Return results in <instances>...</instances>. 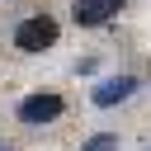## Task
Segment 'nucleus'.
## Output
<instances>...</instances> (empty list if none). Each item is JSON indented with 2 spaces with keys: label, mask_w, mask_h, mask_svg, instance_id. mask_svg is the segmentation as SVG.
Wrapping results in <instances>:
<instances>
[{
  "label": "nucleus",
  "mask_w": 151,
  "mask_h": 151,
  "mask_svg": "<svg viewBox=\"0 0 151 151\" xmlns=\"http://www.w3.org/2000/svg\"><path fill=\"white\" fill-rule=\"evenodd\" d=\"M118 9H123V0H76V9H71V14H76V24H80V28H94V24H109Z\"/></svg>",
  "instance_id": "3"
},
{
  "label": "nucleus",
  "mask_w": 151,
  "mask_h": 151,
  "mask_svg": "<svg viewBox=\"0 0 151 151\" xmlns=\"http://www.w3.org/2000/svg\"><path fill=\"white\" fill-rule=\"evenodd\" d=\"M132 90H137V80H132V76H123V80H104V85H94V104H99V109H109V104H123Z\"/></svg>",
  "instance_id": "4"
},
{
  "label": "nucleus",
  "mask_w": 151,
  "mask_h": 151,
  "mask_svg": "<svg viewBox=\"0 0 151 151\" xmlns=\"http://www.w3.org/2000/svg\"><path fill=\"white\" fill-rule=\"evenodd\" d=\"M85 151H118V137H113V132H99V137L85 142Z\"/></svg>",
  "instance_id": "5"
},
{
  "label": "nucleus",
  "mask_w": 151,
  "mask_h": 151,
  "mask_svg": "<svg viewBox=\"0 0 151 151\" xmlns=\"http://www.w3.org/2000/svg\"><path fill=\"white\" fill-rule=\"evenodd\" d=\"M66 113V99L61 94H28L24 104H19V123H28V127H42V123H57Z\"/></svg>",
  "instance_id": "2"
},
{
  "label": "nucleus",
  "mask_w": 151,
  "mask_h": 151,
  "mask_svg": "<svg viewBox=\"0 0 151 151\" xmlns=\"http://www.w3.org/2000/svg\"><path fill=\"white\" fill-rule=\"evenodd\" d=\"M52 42H57V19L52 14H33V19H24L14 28V47L19 52H47Z\"/></svg>",
  "instance_id": "1"
}]
</instances>
